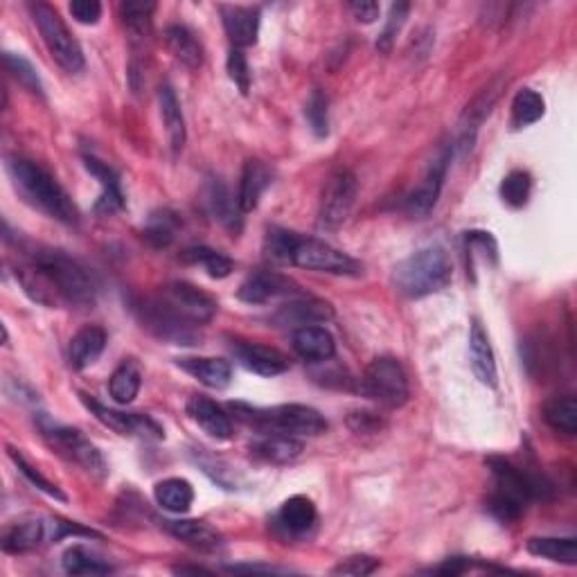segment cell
Returning <instances> with one entry per match:
<instances>
[{
  "instance_id": "60d3db41",
  "label": "cell",
  "mask_w": 577,
  "mask_h": 577,
  "mask_svg": "<svg viewBox=\"0 0 577 577\" xmlns=\"http://www.w3.org/2000/svg\"><path fill=\"white\" fill-rule=\"evenodd\" d=\"M183 260L190 264H201L210 278H215V280L228 278V275L235 269L233 262H230L226 255L212 251V248H206V246H194V248H188V251H183Z\"/></svg>"
},
{
  "instance_id": "d590c367",
  "label": "cell",
  "mask_w": 577,
  "mask_h": 577,
  "mask_svg": "<svg viewBox=\"0 0 577 577\" xmlns=\"http://www.w3.org/2000/svg\"><path fill=\"white\" fill-rule=\"evenodd\" d=\"M544 420L559 433L564 436H575L577 433V402L575 397L564 395V397H553L544 406Z\"/></svg>"
},
{
  "instance_id": "83f0119b",
  "label": "cell",
  "mask_w": 577,
  "mask_h": 577,
  "mask_svg": "<svg viewBox=\"0 0 577 577\" xmlns=\"http://www.w3.org/2000/svg\"><path fill=\"white\" fill-rule=\"evenodd\" d=\"M273 181L271 167H266L260 161H246L242 170V181H239V208L242 212H251L260 206L262 194L266 192Z\"/></svg>"
},
{
  "instance_id": "4fadbf2b",
  "label": "cell",
  "mask_w": 577,
  "mask_h": 577,
  "mask_svg": "<svg viewBox=\"0 0 577 577\" xmlns=\"http://www.w3.org/2000/svg\"><path fill=\"white\" fill-rule=\"evenodd\" d=\"M454 152H456L454 145L442 147L440 156L431 163L429 170H426L422 183L417 185L411 194H408V199L404 203L408 215L415 217V219H424V217L431 215V210L436 208V203L440 199L442 185H445L447 170H449V163H451V156H454Z\"/></svg>"
},
{
  "instance_id": "44dd1931",
  "label": "cell",
  "mask_w": 577,
  "mask_h": 577,
  "mask_svg": "<svg viewBox=\"0 0 577 577\" xmlns=\"http://www.w3.org/2000/svg\"><path fill=\"white\" fill-rule=\"evenodd\" d=\"M291 345L300 359L312 361V363H323L334 359L336 354V343L334 336L325 330V327H316V325H307V327H298L291 336Z\"/></svg>"
},
{
  "instance_id": "f546056e",
  "label": "cell",
  "mask_w": 577,
  "mask_h": 577,
  "mask_svg": "<svg viewBox=\"0 0 577 577\" xmlns=\"http://www.w3.org/2000/svg\"><path fill=\"white\" fill-rule=\"evenodd\" d=\"M158 100H161V115H163L167 138H170V147L174 154H179L185 145V120H183L179 97H176L174 88L170 84H165L161 88V93H158Z\"/></svg>"
},
{
  "instance_id": "bcb514c9",
  "label": "cell",
  "mask_w": 577,
  "mask_h": 577,
  "mask_svg": "<svg viewBox=\"0 0 577 577\" xmlns=\"http://www.w3.org/2000/svg\"><path fill=\"white\" fill-rule=\"evenodd\" d=\"M10 458L14 460V465L19 467V472L28 478V481L37 487V490H41L43 494H48L52 496V499H57V501H66L68 496L59 490V487L55 483H50L46 476H43L39 469H34L28 460H25L21 454H16V449H10Z\"/></svg>"
},
{
  "instance_id": "277c9868",
  "label": "cell",
  "mask_w": 577,
  "mask_h": 577,
  "mask_svg": "<svg viewBox=\"0 0 577 577\" xmlns=\"http://www.w3.org/2000/svg\"><path fill=\"white\" fill-rule=\"evenodd\" d=\"M239 422L257 426L264 431L287 433V436H323L327 420L312 406L305 404H282V406H251L244 402L228 404Z\"/></svg>"
},
{
  "instance_id": "7bdbcfd3",
  "label": "cell",
  "mask_w": 577,
  "mask_h": 577,
  "mask_svg": "<svg viewBox=\"0 0 577 577\" xmlns=\"http://www.w3.org/2000/svg\"><path fill=\"white\" fill-rule=\"evenodd\" d=\"M530 192H532V179H530V174L523 170L510 172L501 183V197L512 208L526 206L530 199Z\"/></svg>"
},
{
  "instance_id": "b9f144b4",
  "label": "cell",
  "mask_w": 577,
  "mask_h": 577,
  "mask_svg": "<svg viewBox=\"0 0 577 577\" xmlns=\"http://www.w3.org/2000/svg\"><path fill=\"white\" fill-rule=\"evenodd\" d=\"M298 235L284 228H271L264 239V253L271 262L291 264V251H294Z\"/></svg>"
},
{
  "instance_id": "30bf717a",
  "label": "cell",
  "mask_w": 577,
  "mask_h": 577,
  "mask_svg": "<svg viewBox=\"0 0 577 577\" xmlns=\"http://www.w3.org/2000/svg\"><path fill=\"white\" fill-rule=\"evenodd\" d=\"M41 431L57 454L73 460V463L82 467L84 472L100 478V481L106 476V472H109L100 449H97L82 431L59 424H43Z\"/></svg>"
},
{
  "instance_id": "d4e9b609",
  "label": "cell",
  "mask_w": 577,
  "mask_h": 577,
  "mask_svg": "<svg viewBox=\"0 0 577 577\" xmlns=\"http://www.w3.org/2000/svg\"><path fill=\"white\" fill-rule=\"evenodd\" d=\"M206 203L210 215L215 217L221 226H226L228 230L237 233L242 228V208H239V201L233 199V194L224 185V181L210 179L206 188Z\"/></svg>"
},
{
  "instance_id": "e0dca14e",
  "label": "cell",
  "mask_w": 577,
  "mask_h": 577,
  "mask_svg": "<svg viewBox=\"0 0 577 577\" xmlns=\"http://www.w3.org/2000/svg\"><path fill=\"white\" fill-rule=\"evenodd\" d=\"M233 354L239 366L262 377H278L289 370V359L280 350L257 343H235Z\"/></svg>"
},
{
  "instance_id": "ba28073f",
  "label": "cell",
  "mask_w": 577,
  "mask_h": 577,
  "mask_svg": "<svg viewBox=\"0 0 577 577\" xmlns=\"http://www.w3.org/2000/svg\"><path fill=\"white\" fill-rule=\"evenodd\" d=\"M133 309H136L142 327H147L149 332L167 343L194 345L201 339L194 323H190L188 318H183L179 312H174L161 296L152 300H142V303H136Z\"/></svg>"
},
{
  "instance_id": "1f68e13d",
  "label": "cell",
  "mask_w": 577,
  "mask_h": 577,
  "mask_svg": "<svg viewBox=\"0 0 577 577\" xmlns=\"http://www.w3.org/2000/svg\"><path fill=\"white\" fill-rule=\"evenodd\" d=\"M526 548L530 555L548 559V562L566 566L577 564V541L573 537H532Z\"/></svg>"
},
{
  "instance_id": "f1b7e54d",
  "label": "cell",
  "mask_w": 577,
  "mask_h": 577,
  "mask_svg": "<svg viewBox=\"0 0 577 577\" xmlns=\"http://www.w3.org/2000/svg\"><path fill=\"white\" fill-rule=\"evenodd\" d=\"M165 526L176 539H181L183 544H188L197 550H217L221 548V544H224L219 530L212 528L206 521L181 519V521H165Z\"/></svg>"
},
{
  "instance_id": "ffe728a7",
  "label": "cell",
  "mask_w": 577,
  "mask_h": 577,
  "mask_svg": "<svg viewBox=\"0 0 577 577\" xmlns=\"http://www.w3.org/2000/svg\"><path fill=\"white\" fill-rule=\"evenodd\" d=\"M469 363H472L474 375L483 386L496 388V384H499V372H496L494 350L490 336H487L483 325L478 321L472 323V332H469Z\"/></svg>"
},
{
  "instance_id": "3957f363",
  "label": "cell",
  "mask_w": 577,
  "mask_h": 577,
  "mask_svg": "<svg viewBox=\"0 0 577 577\" xmlns=\"http://www.w3.org/2000/svg\"><path fill=\"white\" fill-rule=\"evenodd\" d=\"M454 278L447 251L438 244L424 246L406 260L399 262L393 271V284L397 294L404 298L420 300L447 289Z\"/></svg>"
},
{
  "instance_id": "816d5d0a",
  "label": "cell",
  "mask_w": 577,
  "mask_h": 577,
  "mask_svg": "<svg viewBox=\"0 0 577 577\" xmlns=\"http://www.w3.org/2000/svg\"><path fill=\"white\" fill-rule=\"evenodd\" d=\"M348 424L354 433H377L381 426H384L381 417H377L375 413H368V411L350 413Z\"/></svg>"
},
{
  "instance_id": "c3c4849f",
  "label": "cell",
  "mask_w": 577,
  "mask_h": 577,
  "mask_svg": "<svg viewBox=\"0 0 577 577\" xmlns=\"http://www.w3.org/2000/svg\"><path fill=\"white\" fill-rule=\"evenodd\" d=\"M228 75L237 84L239 93L248 95L251 91V70H248V61L244 57V52L239 48H233L228 55Z\"/></svg>"
},
{
  "instance_id": "11a10c76",
  "label": "cell",
  "mask_w": 577,
  "mask_h": 577,
  "mask_svg": "<svg viewBox=\"0 0 577 577\" xmlns=\"http://www.w3.org/2000/svg\"><path fill=\"white\" fill-rule=\"evenodd\" d=\"M176 573H210V571H206V568H201V566H179L176 568Z\"/></svg>"
},
{
  "instance_id": "2e32d148",
  "label": "cell",
  "mask_w": 577,
  "mask_h": 577,
  "mask_svg": "<svg viewBox=\"0 0 577 577\" xmlns=\"http://www.w3.org/2000/svg\"><path fill=\"white\" fill-rule=\"evenodd\" d=\"M221 21L233 48H248L257 43L260 34V10L244 5H221Z\"/></svg>"
},
{
  "instance_id": "5bb4252c",
  "label": "cell",
  "mask_w": 577,
  "mask_h": 577,
  "mask_svg": "<svg viewBox=\"0 0 577 577\" xmlns=\"http://www.w3.org/2000/svg\"><path fill=\"white\" fill-rule=\"evenodd\" d=\"M161 298L174 312H179L194 325H206L212 321V316L217 314L215 300L188 282H172L170 287L163 289Z\"/></svg>"
},
{
  "instance_id": "f907efd6",
  "label": "cell",
  "mask_w": 577,
  "mask_h": 577,
  "mask_svg": "<svg viewBox=\"0 0 577 577\" xmlns=\"http://www.w3.org/2000/svg\"><path fill=\"white\" fill-rule=\"evenodd\" d=\"M70 14L82 25H95L102 16V5L97 0H73L70 3Z\"/></svg>"
},
{
  "instance_id": "e575fe53",
  "label": "cell",
  "mask_w": 577,
  "mask_h": 577,
  "mask_svg": "<svg viewBox=\"0 0 577 577\" xmlns=\"http://www.w3.org/2000/svg\"><path fill=\"white\" fill-rule=\"evenodd\" d=\"M142 386V372L136 361H122L109 379V393L118 404H131Z\"/></svg>"
},
{
  "instance_id": "f6af8a7d",
  "label": "cell",
  "mask_w": 577,
  "mask_h": 577,
  "mask_svg": "<svg viewBox=\"0 0 577 577\" xmlns=\"http://www.w3.org/2000/svg\"><path fill=\"white\" fill-rule=\"evenodd\" d=\"M408 10H411V5H406V3L390 5V14H388V19H386V25H384V30H381L379 39H377V50L379 52H384V55H388V52L393 50V43L397 39V34L402 32L404 23H406Z\"/></svg>"
},
{
  "instance_id": "74e56055",
  "label": "cell",
  "mask_w": 577,
  "mask_h": 577,
  "mask_svg": "<svg viewBox=\"0 0 577 577\" xmlns=\"http://www.w3.org/2000/svg\"><path fill=\"white\" fill-rule=\"evenodd\" d=\"M546 113V102L537 91L532 88H523L512 100V127L523 129L530 127V124L539 122Z\"/></svg>"
},
{
  "instance_id": "9a60e30c",
  "label": "cell",
  "mask_w": 577,
  "mask_h": 577,
  "mask_svg": "<svg viewBox=\"0 0 577 577\" xmlns=\"http://www.w3.org/2000/svg\"><path fill=\"white\" fill-rule=\"evenodd\" d=\"M284 296H303V291L294 280L275 271H257L248 275L237 291V298L248 305H264Z\"/></svg>"
},
{
  "instance_id": "f5cc1de1",
  "label": "cell",
  "mask_w": 577,
  "mask_h": 577,
  "mask_svg": "<svg viewBox=\"0 0 577 577\" xmlns=\"http://www.w3.org/2000/svg\"><path fill=\"white\" fill-rule=\"evenodd\" d=\"M350 12L354 14V19L359 23H375L381 14L379 3H372V0H354L350 3Z\"/></svg>"
},
{
  "instance_id": "6da1fadb",
  "label": "cell",
  "mask_w": 577,
  "mask_h": 577,
  "mask_svg": "<svg viewBox=\"0 0 577 577\" xmlns=\"http://www.w3.org/2000/svg\"><path fill=\"white\" fill-rule=\"evenodd\" d=\"M21 282L41 305L88 307L97 294V284L86 266L55 248L30 253V266L21 271Z\"/></svg>"
},
{
  "instance_id": "ab89813d",
  "label": "cell",
  "mask_w": 577,
  "mask_h": 577,
  "mask_svg": "<svg viewBox=\"0 0 577 577\" xmlns=\"http://www.w3.org/2000/svg\"><path fill=\"white\" fill-rule=\"evenodd\" d=\"M64 571L68 575H106L113 568L84 546H73L64 553Z\"/></svg>"
},
{
  "instance_id": "7c38bea8",
  "label": "cell",
  "mask_w": 577,
  "mask_h": 577,
  "mask_svg": "<svg viewBox=\"0 0 577 577\" xmlns=\"http://www.w3.org/2000/svg\"><path fill=\"white\" fill-rule=\"evenodd\" d=\"M79 397H82L84 406L97 417V420H100L104 426H109L111 431L120 433V436H138V438H145V440H163L165 438L163 426L158 424L156 420H152L149 415L115 411V408L104 406L102 402H97L95 397L86 395V393H79Z\"/></svg>"
},
{
  "instance_id": "8992f818",
  "label": "cell",
  "mask_w": 577,
  "mask_h": 577,
  "mask_svg": "<svg viewBox=\"0 0 577 577\" xmlns=\"http://www.w3.org/2000/svg\"><path fill=\"white\" fill-rule=\"evenodd\" d=\"M363 397L384 408H399L408 399V377L402 363L390 357H379L368 363L359 379Z\"/></svg>"
},
{
  "instance_id": "7a4b0ae2",
  "label": "cell",
  "mask_w": 577,
  "mask_h": 577,
  "mask_svg": "<svg viewBox=\"0 0 577 577\" xmlns=\"http://www.w3.org/2000/svg\"><path fill=\"white\" fill-rule=\"evenodd\" d=\"M7 174L21 197L48 217L66 226L79 224V210L55 176L28 158H7Z\"/></svg>"
},
{
  "instance_id": "9c48e42d",
  "label": "cell",
  "mask_w": 577,
  "mask_h": 577,
  "mask_svg": "<svg viewBox=\"0 0 577 577\" xmlns=\"http://www.w3.org/2000/svg\"><path fill=\"white\" fill-rule=\"evenodd\" d=\"M291 264L300 266V269H307V271L330 273V275H361L363 273V266L348 253L339 251V248L323 242V239L300 237V235L296 239L294 251H291Z\"/></svg>"
},
{
  "instance_id": "4316f807",
  "label": "cell",
  "mask_w": 577,
  "mask_h": 577,
  "mask_svg": "<svg viewBox=\"0 0 577 577\" xmlns=\"http://www.w3.org/2000/svg\"><path fill=\"white\" fill-rule=\"evenodd\" d=\"M176 366L181 370L188 372L197 381H201L203 386L221 390L230 384V377H233V368L230 363L224 359H215V357H188V359H179Z\"/></svg>"
},
{
  "instance_id": "d6a6232c",
  "label": "cell",
  "mask_w": 577,
  "mask_h": 577,
  "mask_svg": "<svg viewBox=\"0 0 577 577\" xmlns=\"http://www.w3.org/2000/svg\"><path fill=\"white\" fill-rule=\"evenodd\" d=\"M165 41L167 48L172 50V55L179 59L183 66H188L190 70L201 68L203 48L197 37H194L185 25H170V28L165 30Z\"/></svg>"
},
{
  "instance_id": "f35d334b",
  "label": "cell",
  "mask_w": 577,
  "mask_h": 577,
  "mask_svg": "<svg viewBox=\"0 0 577 577\" xmlns=\"http://www.w3.org/2000/svg\"><path fill=\"white\" fill-rule=\"evenodd\" d=\"M179 226H181V219H179V215H176V212L167 210V208L156 210V212H152V215H149L147 224H145V239L156 248H165L176 239Z\"/></svg>"
},
{
  "instance_id": "681fc988",
  "label": "cell",
  "mask_w": 577,
  "mask_h": 577,
  "mask_svg": "<svg viewBox=\"0 0 577 577\" xmlns=\"http://www.w3.org/2000/svg\"><path fill=\"white\" fill-rule=\"evenodd\" d=\"M379 568V559L368 557V555H354L343 559L341 564H336L332 568L334 575H352V577H363L375 573Z\"/></svg>"
},
{
  "instance_id": "ac0fdd59",
  "label": "cell",
  "mask_w": 577,
  "mask_h": 577,
  "mask_svg": "<svg viewBox=\"0 0 577 577\" xmlns=\"http://www.w3.org/2000/svg\"><path fill=\"white\" fill-rule=\"evenodd\" d=\"M185 411L201 426L206 436L215 440H230V436H233V422H230L228 413L212 399L194 395L185 404Z\"/></svg>"
},
{
  "instance_id": "8fae6325",
  "label": "cell",
  "mask_w": 577,
  "mask_h": 577,
  "mask_svg": "<svg viewBox=\"0 0 577 577\" xmlns=\"http://www.w3.org/2000/svg\"><path fill=\"white\" fill-rule=\"evenodd\" d=\"M354 199H357V176L350 170H336L325 183L321 206H318V226L336 230L348 221Z\"/></svg>"
},
{
  "instance_id": "ee69618b",
  "label": "cell",
  "mask_w": 577,
  "mask_h": 577,
  "mask_svg": "<svg viewBox=\"0 0 577 577\" xmlns=\"http://www.w3.org/2000/svg\"><path fill=\"white\" fill-rule=\"evenodd\" d=\"M3 61H5V68L10 70L16 79H19V84H23L32 93L43 95L41 77L37 73V68H34L28 59L21 57V55H14V52H5Z\"/></svg>"
},
{
  "instance_id": "db71d44e",
  "label": "cell",
  "mask_w": 577,
  "mask_h": 577,
  "mask_svg": "<svg viewBox=\"0 0 577 577\" xmlns=\"http://www.w3.org/2000/svg\"><path fill=\"white\" fill-rule=\"evenodd\" d=\"M469 568V562L465 557H451L447 559L445 564L436 568V573L440 575H449V577H456V575H463Z\"/></svg>"
},
{
  "instance_id": "4dcf8cb0",
  "label": "cell",
  "mask_w": 577,
  "mask_h": 577,
  "mask_svg": "<svg viewBox=\"0 0 577 577\" xmlns=\"http://www.w3.org/2000/svg\"><path fill=\"white\" fill-rule=\"evenodd\" d=\"M278 523L289 535H305L316 523V508L307 496H291L282 503L278 512Z\"/></svg>"
},
{
  "instance_id": "cb8c5ba5",
  "label": "cell",
  "mask_w": 577,
  "mask_h": 577,
  "mask_svg": "<svg viewBox=\"0 0 577 577\" xmlns=\"http://www.w3.org/2000/svg\"><path fill=\"white\" fill-rule=\"evenodd\" d=\"M334 316V309L330 303H323V300L316 298H300L294 303L284 305L278 314H275V323L280 325H291V327H307L314 323H325Z\"/></svg>"
},
{
  "instance_id": "484cf974",
  "label": "cell",
  "mask_w": 577,
  "mask_h": 577,
  "mask_svg": "<svg viewBox=\"0 0 577 577\" xmlns=\"http://www.w3.org/2000/svg\"><path fill=\"white\" fill-rule=\"evenodd\" d=\"M251 449L257 458L266 460V463L289 465L300 458L305 447L296 436H287V433H275L273 431V433H269V436L255 440Z\"/></svg>"
},
{
  "instance_id": "52a82bcc",
  "label": "cell",
  "mask_w": 577,
  "mask_h": 577,
  "mask_svg": "<svg viewBox=\"0 0 577 577\" xmlns=\"http://www.w3.org/2000/svg\"><path fill=\"white\" fill-rule=\"evenodd\" d=\"M487 467H490L494 476L496 494L514 501L521 505V508H526L530 501H546L550 492H553V485H550L544 476L530 474L526 469L512 465L510 460L505 458H490L487 460Z\"/></svg>"
},
{
  "instance_id": "7dc6e473",
  "label": "cell",
  "mask_w": 577,
  "mask_h": 577,
  "mask_svg": "<svg viewBox=\"0 0 577 577\" xmlns=\"http://www.w3.org/2000/svg\"><path fill=\"white\" fill-rule=\"evenodd\" d=\"M305 118L318 138L327 136V131H330V118H327V97L323 95V91H318V88L307 100Z\"/></svg>"
},
{
  "instance_id": "5b68a950",
  "label": "cell",
  "mask_w": 577,
  "mask_h": 577,
  "mask_svg": "<svg viewBox=\"0 0 577 577\" xmlns=\"http://www.w3.org/2000/svg\"><path fill=\"white\" fill-rule=\"evenodd\" d=\"M30 14L34 23H37L43 43L48 46L52 59H55L70 75L82 73L84 70L82 46H79L77 39L70 34L66 23L61 21V16L46 3H32Z\"/></svg>"
},
{
  "instance_id": "d6986e66",
  "label": "cell",
  "mask_w": 577,
  "mask_h": 577,
  "mask_svg": "<svg viewBox=\"0 0 577 577\" xmlns=\"http://www.w3.org/2000/svg\"><path fill=\"white\" fill-rule=\"evenodd\" d=\"M46 539H52V532H48L46 521L43 519H23V521L12 523V526H7L3 530L0 546H3L5 553L23 555V553H30V550H34V548H39Z\"/></svg>"
},
{
  "instance_id": "603a6c76",
  "label": "cell",
  "mask_w": 577,
  "mask_h": 577,
  "mask_svg": "<svg viewBox=\"0 0 577 577\" xmlns=\"http://www.w3.org/2000/svg\"><path fill=\"white\" fill-rule=\"evenodd\" d=\"M84 165H86V170L91 172L102 185V194L95 203L97 215H113V212L122 210L124 208V194L120 190L118 174H115L106 163L97 161L95 156H84Z\"/></svg>"
},
{
  "instance_id": "8d00e7d4",
  "label": "cell",
  "mask_w": 577,
  "mask_h": 577,
  "mask_svg": "<svg viewBox=\"0 0 577 577\" xmlns=\"http://www.w3.org/2000/svg\"><path fill=\"white\" fill-rule=\"evenodd\" d=\"M154 12L156 3H149V0H127L120 5L122 23L133 39H147L149 30H152Z\"/></svg>"
},
{
  "instance_id": "836d02e7",
  "label": "cell",
  "mask_w": 577,
  "mask_h": 577,
  "mask_svg": "<svg viewBox=\"0 0 577 577\" xmlns=\"http://www.w3.org/2000/svg\"><path fill=\"white\" fill-rule=\"evenodd\" d=\"M156 503L172 514H185L194 503V490L185 478H167L154 487Z\"/></svg>"
},
{
  "instance_id": "7402d4cb",
  "label": "cell",
  "mask_w": 577,
  "mask_h": 577,
  "mask_svg": "<svg viewBox=\"0 0 577 577\" xmlns=\"http://www.w3.org/2000/svg\"><path fill=\"white\" fill-rule=\"evenodd\" d=\"M106 348V332L97 325H86L70 339L68 361L73 370H86L102 357Z\"/></svg>"
}]
</instances>
